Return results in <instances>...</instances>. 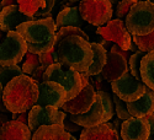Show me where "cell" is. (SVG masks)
Masks as SVG:
<instances>
[{
    "label": "cell",
    "instance_id": "cell-1",
    "mask_svg": "<svg viewBox=\"0 0 154 140\" xmlns=\"http://www.w3.org/2000/svg\"><path fill=\"white\" fill-rule=\"evenodd\" d=\"M38 96L37 81L21 74L11 79L3 88V103L11 113L27 112L35 106Z\"/></svg>",
    "mask_w": 154,
    "mask_h": 140
},
{
    "label": "cell",
    "instance_id": "cell-2",
    "mask_svg": "<svg viewBox=\"0 0 154 140\" xmlns=\"http://www.w3.org/2000/svg\"><path fill=\"white\" fill-rule=\"evenodd\" d=\"M15 31L23 38L30 53L41 54L51 50L54 46L56 27L52 16L22 22L15 27Z\"/></svg>",
    "mask_w": 154,
    "mask_h": 140
},
{
    "label": "cell",
    "instance_id": "cell-3",
    "mask_svg": "<svg viewBox=\"0 0 154 140\" xmlns=\"http://www.w3.org/2000/svg\"><path fill=\"white\" fill-rule=\"evenodd\" d=\"M57 61L66 69H74L78 73L86 71L93 60L90 41L80 36H68L56 48Z\"/></svg>",
    "mask_w": 154,
    "mask_h": 140
},
{
    "label": "cell",
    "instance_id": "cell-4",
    "mask_svg": "<svg viewBox=\"0 0 154 140\" xmlns=\"http://www.w3.org/2000/svg\"><path fill=\"white\" fill-rule=\"evenodd\" d=\"M125 26L133 36H144L154 32V4L153 1H137L127 12Z\"/></svg>",
    "mask_w": 154,
    "mask_h": 140
},
{
    "label": "cell",
    "instance_id": "cell-5",
    "mask_svg": "<svg viewBox=\"0 0 154 140\" xmlns=\"http://www.w3.org/2000/svg\"><path fill=\"white\" fill-rule=\"evenodd\" d=\"M43 81H54L66 90V100L69 101L78 95L82 88L80 73L74 69H64L58 61L49 65L43 74Z\"/></svg>",
    "mask_w": 154,
    "mask_h": 140
},
{
    "label": "cell",
    "instance_id": "cell-6",
    "mask_svg": "<svg viewBox=\"0 0 154 140\" xmlns=\"http://www.w3.org/2000/svg\"><path fill=\"white\" fill-rule=\"evenodd\" d=\"M79 15L93 26L100 27L111 20L113 15L110 0H79Z\"/></svg>",
    "mask_w": 154,
    "mask_h": 140
},
{
    "label": "cell",
    "instance_id": "cell-7",
    "mask_svg": "<svg viewBox=\"0 0 154 140\" xmlns=\"http://www.w3.org/2000/svg\"><path fill=\"white\" fill-rule=\"evenodd\" d=\"M27 53L23 38L15 30L9 31L0 43V65H11L20 63Z\"/></svg>",
    "mask_w": 154,
    "mask_h": 140
},
{
    "label": "cell",
    "instance_id": "cell-8",
    "mask_svg": "<svg viewBox=\"0 0 154 140\" xmlns=\"http://www.w3.org/2000/svg\"><path fill=\"white\" fill-rule=\"evenodd\" d=\"M67 113L58 108L51 106H32L30 111H27V127L33 133L41 125H51V124H63Z\"/></svg>",
    "mask_w": 154,
    "mask_h": 140
},
{
    "label": "cell",
    "instance_id": "cell-9",
    "mask_svg": "<svg viewBox=\"0 0 154 140\" xmlns=\"http://www.w3.org/2000/svg\"><path fill=\"white\" fill-rule=\"evenodd\" d=\"M111 88L113 94L123 102H133L143 95L146 85L133 78L130 71H126L119 79L111 81Z\"/></svg>",
    "mask_w": 154,
    "mask_h": 140
},
{
    "label": "cell",
    "instance_id": "cell-10",
    "mask_svg": "<svg viewBox=\"0 0 154 140\" xmlns=\"http://www.w3.org/2000/svg\"><path fill=\"white\" fill-rule=\"evenodd\" d=\"M105 25L106 26L97 27L96 33L100 34L106 41H111L113 43H116L123 50L130 49V46L132 43V37L130 32L127 31L125 22L121 19H116V20L107 21Z\"/></svg>",
    "mask_w": 154,
    "mask_h": 140
},
{
    "label": "cell",
    "instance_id": "cell-11",
    "mask_svg": "<svg viewBox=\"0 0 154 140\" xmlns=\"http://www.w3.org/2000/svg\"><path fill=\"white\" fill-rule=\"evenodd\" d=\"M38 96L36 100L37 106H51L60 108L66 102V90L54 81H41L37 82Z\"/></svg>",
    "mask_w": 154,
    "mask_h": 140
},
{
    "label": "cell",
    "instance_id": "cell-12",
    "mask_svg": "<svg viewBox=\"0 0 154 140\" xmlns=\"http://www.w3.org/2000/svg\"><path fill=\"white\" fill-rule=\"evenodd\" d=\"M96 98V91L91 84H88L82 91L69 101H66L60 107L63 112L69 114H82L90 108Z\"/></svg>",
    "mask_w": 154,
    "mask_h": 140
},
{
    "label": "cell",
    "instance_id": "cell-13",
    "mask_svg": "<svg viewBox=\"0 0 154 140\" xmlns=\"http://www.w3.org/2000/svg\"><path fill=\"white\" fill-rule=\"evenodd\" d=\"M150 136V129L144 117H131L121 123L122 140H147Z\"/></svg>",
    "mask_w": 154,
    "mask_h": 140
},
{
    "label": "cell",
    "instance_id": "cell-14",
    "mask_svg": "<svg viewBox=\"0 0 154 140\" xmlns=\"http://www.w3.org/2000/svg\"><path fill=\"white\" fill-rule=\"evenodd\" d=\"M31 20H36V19L33 16H27L22 14L17 4L5 6L0 11V31L6 33L9 31L15 30L17 25Z\"/></svg>",
    "mask_w": 154,
    "mask_h": 140
},
{
    "label": "cell",
    "instance_id": "cell-15",
    "mask_svg": "<svg viewBox=\"0 0 154 140\" xmlns=\"http://www.w3.org/2000/svg\"><path fill=\"white\" fill-rule=\"evenodd\" d=\"M128 71L127 60L119 53L110 52L106 54V61L101 70V76L107 81H113Z\"/></svg>",
    "mask_w": 154,
    "mask_h": 140
},
{
    "label": "cell",
    "instance_id": "cell-16",
    "mask_svg": "<svg viewBox=\"0 0 154 140\" xmlns=\"http://www.w3.org/2000/svg\"><path fill=\"white\" fill-rule=\"evenodd\" d=\"M17 6L22 14L27 16L37 17H48L51 16L56 0H16Z\"/></svg>",
    "mask_w": 154,
    "mask_h": 140
},
{
    "label": "cell",
    "instance_id": "cell-17",
    "mask_svg": "<svg viewBox=\"0 0 154 140\" xmlns=\"http://www.w3.org/2000/svg\"><path fill=\"white\" fill-rule=\"evenodd\" d=\"M68 118L73 123L78 124L79 127H83V128H89V127H94V125L102 123V119H104V109H102V105H101L100 98L96 96L93 106L85 113L69 114Z\"/></svg>",
    "mask_w": 154,
    "mask_h": 140
},
{
    "label": "cell",
    "instance_id": "cell-18",
    "mask_svg": "<svg viewBox=\"0 0 154 140\" xmlns=\"http://www.w3.org/2000/svg\"><path fill=\"white\" fill-rule=\"evenodd\" d=\"M126 108L131 117L142 118L154 112V92L152 88H144L143 95L133 102H126Z\"/></svg>",
    "mask_w": 154,
    "mask_h": 140
},
{
    "label": "cell",
    "instance_id": "cell-19",
    "mask_svg": "<svg viewBox=\"0 0 154 140\" xmlns=\"http://www.w3.org/2000/svg\"><path fill=\"white\" fill-rule=\"evenodd\" d=\"M0 140H31L27 124L19 121H8L0 128Z\"/></svg>",
    "mask_w": 154,
    "mask_h": 140
},
{
    "label": "cell",
    "instance_id": "cell-20",
    "mask_svg": "<svg viewBox=\"0 0 154 140\" xmlns=\"http://www.w3.org/2000/svg\"><path fill=\"white\" fill-rule=\"evenodd\" d=\"M79 140H120L119 133L110 128L106 123H100L94 127L84 128Z\"/></svg>",
    "mask_w": 154,
    "mask_h": 140
},
{
    "label": "cell",
    "instance_id": "cell-21",
    "mask_svg": "<svg viewBox=\"0 0 154 140\" xmlns=\"http://www.w3.org/2000/svg\"><path fill=\"white\" fill-rule=\"evenodd\" d=\"M67 26H73V27H84L85 21L80 17L78 5H73L69 7H64L60 10L57 15V20L54 21V27L56 31H58L60 27H67Z\"/></svg>",
    "mask_w": 154,
    "mask_h": 140
},
{
    "label": "cell",
    "instance_id": "cell-22",
    "mask_svg": "<svg viewBox=\"0 0 154 140\" xmlns=\"http://www.w3.org/2000/svg\"><path fill=\"white\" fill-rule=\"evenodd\" d=\"M69 133L63 128V124L41 125L33 132L31 140H67Z\"/></svg>",
    "mask_w": 154,
    "mask_h": 140
},
{
    "label": "cell",
    "instance_id": "cell-23",
    "mask_svg": "<svg viewBox=\"0 0 154 140\" xmlns=\"http://www.w3.org/2000/svg\"><path fill=\"white\" fill-rule=\"evenodd\" d=\"M139 76L140 81H142L147 87L154 88V52L146 53L142 59H140L139 64Z\"/></svg>",
    "mask_w": 154,
    "mask_h": 140
},
{
    "label": "cell",
    "instance_id": "cell-24",
    "mask_svg": "<svg viewBox=\"0 0 154 140\" xmlns=\"http://www.w3.org/2000/svg\"><path fill=\"white\" fill-rule=\"evenodd\" d=\"M90 46L93 49V60H91V64L89 65L88 70L83 73H85L88 76H95L100 74L102 70V67H104L106 61L107 50H105V48L97 42H91Z\"/></svg>",
    "mask_w": 154,
    "mask_h": 140
},
{
    "label": "cell",
    "instance_id": "cell-25",
    "mask_svg": "<svg viewBox=\"0 0 154 140\" xmlns=\"http://www.w3.org/2000/svg\"><path fill=\"white\" fill-rule=\"evenodd\" d=\"M68 36H80L82 38H84L85 41H89V34H86L83 28H79V27H73V26H67V27H60L56 34H54V46L53 48L56 49L57 46L59 44V42L62 40H64L66 37Z\"/></svg>",
    "mask_w": 154,
    "mask_h": 140
},
{
    "label": "cell",
    "instance_id": "cell-26",
    "mask_svg": "<svg viewBox=\"0 0 154 140\" xmlns=\"http://www.w3.org/2000/svg\"><path fill=\"white\" fill-rule=\"evenodd\" d=\"M96 96L100 98L101 105H102V109H104V119H102V123L110 122V119H112L113 113H115L112 97L110 96V94H107L104 90H99L96 92Z\"/></svg>",
    "mask_w": 154,
    "mask_h": 140
},
{
    "label": "cell",
    "instance_id": "cell-27",
    "mask_svg": "<svg viewBox=\"0 0 154 140\" xmlns=\"http://www.w3.org/2000/svg\"><path fill=\"white\" fill-rule=\"evenodd\" d=\"M22 70L17 64H11V65H0V84L4 87L11 79L16 78L21 75Z\"/></svg>",
    "mask_w": 154,
    "mask_h": 140
},
{
    "label": "cell",
    "instance_id": "cell-28",
    "mask_svg": "<svg viewBox=\"0 0 154 140\" xmlns=\"http://www.w3.org/2000/svg\"><path fill=\"white\" fill-rule=\"evenodd\" d=\"M136 46L144 53H148L154 49V32H150L144 36H133Z\"/></svg>",
    "mask_w": 154,
    "mask_h": 140
},
{
    "label": "cell",
    "instance_id": "cell-29",
    "mask_svg": "<svg viewBox=\"0 0 154 140\" xmlns=\"http://www.w3.org/2000/svg\"><path fill=\"white\" fill-rule=\"evenodd\" d=\"M25 61L21 67V70H22V74L25 75H29L31 76V74L33 73V70L40 65V60H38V54H33V53H30L27 52L25 54Z\"/></svg>",
    "mask_w": 154,
    "mask_h": 140
},
{
    "label": "cell",
    "instance_id": "cell-30",
    "mask_svg": "<svg viewBox=\"0 0 154 140\" xmlns=\"http://www.w3.org/2000/svg\"><path fill=\"white\" fill-rule=\"evenodd\" d=\"M146 53L142 52V50H136L133 54L130 55L128 58V63L130 64V73L133 75V78H136L137 80H140V76H139V64H140V59Z\"/></svg>",
    "mask_w": 154,
    "mask_h": 140
},
{
    "label": "cell",
    "instance_id": "cell-31",
    "mask_svg": "<svg viewBox=\"0 0 154 140\" xmlns=\"http://www.w3.org/2000/svg\"><path fill=\"white\" fill-rule=\"evenodd\" d=\"M112 97V101H113V107L116 108V113H117V118L121 119V121H126L128 118H131V114L128 113L127 108H126V102H123L122 100H120L116 95L113 94Z\"/></svg>",
    "mask_w": 154,
    "mask_h": 140
},
{
    "label": "cell",
    "instance_id": "cell-32",
    "mask_svg": "<svg viewBox=\"0 0 154 140\" xmlns=\"http://www.w3.org/2000/svg\"><path fill=\"white\" fill-rule=\"evenodd\" d=\"M138 1V0H120L116 4V10H115V15L119 19L126 17L127 12L130 11V9Z\"/></svg>",
    "mask_w": 154,
    "mask_h": 140
},
{
    "label": "cell",
    "instance_id": "cell-33",
    "mask_svg": "<svg viewBox=\"0 0 154 140\" xmlns=\"http://www.w3.org/2000/svg\"><path fill=\"white\" fill-rule=\"evenodd\" d=\"M38 60H40V65L45 67V68H48L49 65H52L53 63L57 61V53H56V49L52 48L48 52H45V53H41L38 54Z\"/></svg>",
    "mask_w": 154,
    "mask_h": 140
},
{
    "label": "cell",
    "instance_id": "cell-34",
    "mask_svg": "<svg viewBox=\"0 0 154 140\" xmlns=\"http://www.w3.org/2000/svg\"><path fill=\"white\" fill-rule=\"evenodd\" d=\"M47 68H45V67H42V65H38L35 70H33V73L31 74V78L33 79V80H36L37 82H41V81H43V74H45V70H46Z\"/></svg>",
    "mask_w": 154,
    "mask_h": 140
},
{
    "label": "cell",
    "instance_id": "cell-35",
    "mask_svg": "<svg viewBox=\"0 0 154 140\" xmlns=\"http://www.w3.org/2000/svg\"><path fill=\"white\" fill-rule=\"evenodd\" d=\"M63 128H64V130H66L67 133H73V132H78V130H80V127H79L78 124L73 123L70 119H69L68 122L63 121Z\"/></svg>",
    "mask_w": 154,
    "mask_h": 140
},
{
    "label": "cell",
    "instance_id": "cell-36",
    "mask_svg": "<svg viewBox=\"0 0 154 140\" xmlns=\"http://www.w3.org/2000/svg\"><path fill=\"white\" fill-rule=\"evenodd\" d=\"M15 121H19V122H21V123H23V124H27V112L17 113Z\"/></svg>",
    "mask_w": 154,
    "mask_h": 140
},
{
    "label": "cell",
    "instance_id": "cell-37",
    "mask_svg": "<svg viewBox=\"0 0 154 140\" xmlns=\"http://www.w3.org/2000/svg\"><path fill=\"white\" fill-rule=\"evenodd\" d=\"M14 4H17L16 0H2V3H0V11H2L3 7L9 6V5H14Z\"/></svg>",
    "mask_w": 154,
    "mask_h": 140
},
{
    "label": "cell",
    "instance_id": "cell-38",
    "mask_svg": "<svg viewBox=\"0 0 154 140\" xmlns=\"http://www.w3.org/2000/svg\"><path fill=\"white\" fill-rule=\"evenodd\" d=\"M100 44L105 48V50H107L109 48H111L112 47V44H113V42H111V41H106V40H104V41H101L100 42Z\"/></svg>",
    "mask_w": 154,
    "mask_h": 140
},
{
    "label": "cell",
    "instance_id": "cell-39",
    "mask_svg": "<svg viewBox=\"0 0 154 140\" xmlns=\"http://www.w3.org/2000/svg\"><path fill=\"white\" fill-rule=\"evenodd\" d=\"M9 121V117H8V114L6 113H0V128H2V125Z\"/></svg>",
    "mask_w": 154,
    "mask_h": 140
},
{
    "label": "cell",
    "instance_id": "cell-40",
    "mask_svg": "<svg viewBox=\"0 0 154 140\" xmlns=\"http://www.w3.org/2000/svg\"><path fill=\"white\" fill-rule=\"evenodd\" d=\"M59 1L62 3V6L63 7H67V3H76V1H79V0H59Z\"/></svg>",
    "mask_w": 154,
    "mask_h": 140
},
{
    "label": "cell",
    "instance_id": "cell-41",
    "mask_svg": "<svg viewBox=\"0 0 154 140\" xmlns=\"http://www.w3.org/2000/svg\"><path fill=\"white\" fill-rule=\"evenodd\" d=\"M120 121H121V119H119V118H117L116 121H115V122L112 123V124H113V127H115V129H116L117 132H119V128L121 127V122H120Z\"/></svg>",
    "mask_w": 154,
    "mask_h": 140
},
{
    "label": "cell",
    "instance_id": "cell-42",
    "mask_svg": "<svg viewBox=\"0 0 154 140\" xmlns=\"http://www.w3.org/2000/svg\"><path fill=\"white\" fill-rule=\"evenodd\" d=\"M9 111L6 109V107L4 106V103H2L0 102V113H8Z\"/></svg>",
    "mask_w": 154,
    "mask_h": 140
},
{
    "label": "cell",
    "instance_id": "cell-43",
    "mask_svg": "<svg viewBox=\"0 0 154 140\" xmlns=\"http://www.w3.org/2000/svg\"><path fill=\"white\" fill-rule=\"evenodd\" d=\"M3 86H2V84H0V102H2V98H3Z\"/></svg>",
    "mask_w": 154,
    "mask_h": 140
},
{
    "label": "cell",
    "instance_id": "cell-44",
    "mask_svg": "<svg viewBox=\"0 0 154 140\" xmlns=\"http://www.w3.org/2000/svg\"><path fill=\"white\" fill-rule=\"evenodd\" d=\"M119 1H120V0H110V3H111L112 5H116ZM138 1H142V0H138Z\"/></svg>",
    "mask_w": 154,
    "mask_h": 140
},
{
    "label": "cell",
    "instance_id": "cell-45",
    "mask_svg": "<svg viewBox=\"0 0 154 140\" xmlns=\"http://www.w3.org/2000/svg\"><path fill=\"white\" fill-rule=\"evenodd\" d=\"M67 140H76V138L74 136V135H72L70 133H69V136H68V139Z\"/></svg>",
    "mask_w": 154,
    "mask_h": 140
},
{
    "label": "cell",
    "instance_id": "cell-46",
    "mask_svg": "<svg viewBox=\"0 0 154 140\" xmlns=\"http://www.w3.org/2000/svg\"><path fill=\"white\" fill-rule=\"evenodd\" d=\"M147 140H153V135H150V136H149V138H148Z\"/></svg>",
    "mask_w": 154,
    "mask_h": 140
},
{
    "label": "cell",
    "instance_id": "cell-47",
    "mask_svg": "<svg viewBox=\"0 0 154 140\" xmlns=\"http://www.w3.org/2000/svg\"><path fill=\"white\" fill-rule=\"evenodd\" d=\"M0 3H2V0H0Z\"/></svg>",
    "mask_w": 154,
    "mask_h": 140
},
{
    "label": "cell",
    "instance_id": "cell-48",
    "mask_svg": "<svg viewBox=\"0 0 154 140\" xmlns=\"http://www.w3.org/2000/svg\"><path fill=\"white\" fill-rule=\"evenodd\" d=\"M0 32H2V31H0Z\"/></svg>",
    "mask_w": 154,
    "mask_h": 140
}]
</instances>
